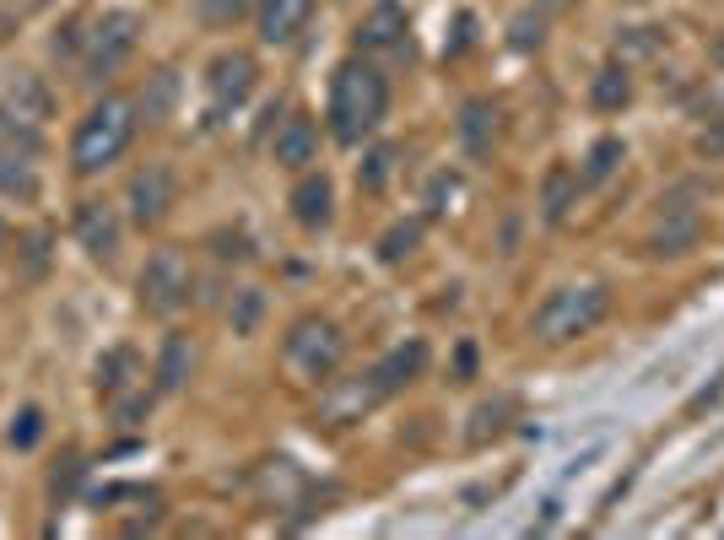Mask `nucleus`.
I'll return each instance as SVG.
<instances>
[{
    "mask_svg": "<svg viewBox=\"0 0 724 540\" xmlns=\"http://www.w3.org/2000/svg\"><path fill=\"white\" fill-rule=\"evenodd\" d=\"M308 11H314V0H266L260 5V38L266 44H292L308 27Z\"/></svg>",
    "mask_w": 724,
    "mask_h": 540,
    "instance_id": "obj_12",
    "label": "nucleus"
},
{
    "mask_svg": "<svg viewBox=\"0 0 724 540\" xmlns=\"http://www.w3.org/2000/svg\"><path fill=\"white\" fill-rule=\"evenodd\" d=\"M698 184H682L671 200H665V217L660 228L649 233V255H687L698 244Z\"/></svg>",
    "mask_w": 724,
    "mask_h": 540,
    "instance_id": "obj_7",
    "label": "nucleus"
},
{
    "mask_svg": "<svg viewBox=\"0 0 724 540\" xmlns=\"http://www.w3.org/2000/svg\"><path fill=\"white\" fill-rule=\"evenodd\" d=\"M330 200H335L330 179H324V173H308V179L292 189V217H297L303 228H324V222H330Z\"/></svg>",
    "mask_w": 724,
    "mask_h": 540,
    "instance_id": "obj_13",
    "label": "nucleus"
},
{
    "mask_svg": "<svg viewBox=\"0 0 724 540\" xmlns=\"http://www.w3.org/2000/svg\"><path fill=\"white\" fill-rule=\"evenodd\" d=\"M417 244H422V228H417V222H395V228L379 238V255H384L390 266H401V260L417 255Z\"/></svg>",
    "mask_w": 724,
    "mask_h": 540,
    "instance_id": "obj_20",
    "label": "nucleus"
},
{
    "mask_svg": "<svg viewBox=\"0 0 724 540\" xmlns=\"http://www.w3.org/2000/svg\"><path fill=\"white\" fill-rule=\"evenodd\" d=\"M314 151H319V131H314L308 120H287V125L277 131V162H282V168H308Z\"/></svg>",
    "mask_w": 724,
    "mask_h": 540,
    "instance_id": "obj_16",
    "label": "nucleus"
},
{
    "mask_svg": "<svg viewBox=\"0 0 724 540\" xmlns=\"http://www.w3.org/2000/svg\"><path fill=\"white\" fill-rule=\"evenodd\" d=\"M168 206H173V173H168V162H146L131 179V217L146 228V222H162Z\"/></svg>",
    "mask_w": 724,
    "mask_h": 540,
    "instance_id": "obj_9",
    "label": "nucleus"
},
{
    "mask_svg": "<svg viewBox=\"0 0 724 540\" xmlns=\"http://www.w3.org/2000/svg\"><path fill=\"white\" fill-rule=\"evenodd\" d=\"M574 206H579V173H574V168H552L547 184H541V211H547V222H552V228L568 222Z\"/></svg>",
    "mask_w": 724,
    "mask_h": 540,
    "instance_id": "obj_14",
    "label": "nucleus"
},
{
    "mask_svg": "<svg viewBox=\"0 0 724 540\" xmlns=\"http://www.w3.org/2000/svg\"><path fill=\"white\" fill-rule=\"evenodd\" d=\"M341 352H346V341H341V330L330 324V319H297L287 335V363L303 373V379H324L335 363H341Z\"/></svg>",
    "mask_w": 724,
    "mask_h": 540,
    "instance_id": "obj_4",
    "label": "nucleus"
},
{
    "mask_svg": "<svg viewBox=\"0 0 724 540\" xmlns=\"http://www.w3.org/2000/svg\"><path fill=\"white\" fill-rule=\"evenodd\" d=\"M5 109H11L16 120L38 125V120H49V93H44L33 76H16V82L5 87Z\"/></svg>",
    "mask_w": 724,
    "mask_h": 540,
    "instance_id": "obj_17",
    "label": "nucleus"
},
{
    "mask_svg": "<svg viewBox=\"0 0 724 540\" xmlns=\"http://www.w3.org/2000/svg\"><path fill=\"white\" fill-rule=\"evenodd\" d=\"M38 432H44V410H38V405H22L16 421H11V443H16V449H33Z\"/></svg>",
    "mask_w": 724,
    "mask_h": 540,
    "instance_id": "obj_27",
    "label": "nucleus"
},
{
    "mask_svg": "<svg viewBox=\"0 0 724 540\" xmlns=\"http://www.w3.org/2000/svg\"><path fill=\"white\" fill-rule=\"evenodd\" d=\"M390 390L368 373V379H341L324 401H319V421H330V427H346V421H363L373 405L384 401Z\"/></svg>",
    "mask_w": 724,
    "mask_h": 540,
    "instance_id": "obj_8",
    "label": "nucleus"
},
{
    "mask_svg": "<svg viewBox=\"0 0 724 540\" xmlns=\"http://www.w3.org/2000/svg\"><path fill=\"white\" fill-rule=\"evenodd\" d=\"M698 146H703V151H724V131H720V135H703Z\"/></svg>",
    "mask_w": 724,
    "mask_h": 540,
    "instance_id": "obj_30",
    "label": "nucleus"
},
{
    "mask_svg": "<svg viewBox=\"0 0 724 540\" xmlns=\"http://www.w3.org/2000/svg\"><path fill=\"white\" fill-rule=\"evenodd\" d=\"M406 33V16L395 11V5H379L368 22H363V44H395Z\"/></svg>",
    "mask_w": 724,
    "mask_h": 540,
    "instance_id": "obj_23",
    "label": "nucleus"
},
{
    "mask_svg": "<svg viewBox=\"0 0 724 540\" xmlns=\"http://www.w3.org/2000/svg\"><path fill=\"white\" fill-rule=\"evenodd\" d=\"M136 11H103L87 33V76H109L120 71V60L136 49Z\"/></svg>",
    "mask_w": 724,
    "mask_h": 540,
    "instance_id": "obj_5",
    "label": "nucleus"
},
{
    "mask_svg": "<svg viewBox=\"0 0 724 540\" xmlns=\"http://www.w3.org/2000/svg\"><path fill=\"white\" fill-rule=\"evenodd\" d=\"M508 416H514V401L476 405V416H470V443H487V438H498V432L508 427Z\"/></svg>",
    "mask_w": 724,
    "mask_h": 540,
    "instance_id": "obj_22",
    "label": "nucleus"
},
{
    "mask_svg": "<svg viewBox=\"0 0 724 540\" xmlns=\"http://www.w3.org/2000/svg\"><path fill=\"white\" fill-rule=\"evenodd\" d=\"M0 189H16V195L33 189V179H27V168H22L16 157H0Z\"/></svg>",
    "mask_w": 724,
    "mask_h": 540,
    "instance_id": "obj_28",
    "label": "nucleus"
},
{
    "mask_svg": "<svg viewBox=\"0 0 724 540\" xmlns=\"http://www.w3.org/2000/svg\"><path fill=\"white\" fill-rule=\"evenodd\" d=\"M131 135H136V109H131L125 98H103V103L76 125L71 162H76L82 173H98V168H109V162L131 146Z\"/></svg>",
    "mask_w": 724,
    "mask_h": 540,
    "instance_id": "obj_3",
    "label": "nucleus"
},
{
    "mask_svg": "<svg viewBox=\"0 0 724 540\" xmlns=\"http://www.w3.org/2000/svg\"><path fill=\"white\" fill-rule=\"evenodd\" d=\"M76 238H82L87 255L109 260V255L120 249V222H114V211H109L103 200H87V206L76 211Z\"/></svg>",
    "mask_w": 724,
    "mask_h": 540,
    "instance_id": "obj_11",
    "label": "nucleus"
},
{
    "mask_svg": "<svg viewBox=\"0 0 724 540\" xmlns=\"http://www.w3.org/2000/svg\"><path fill=\"white\" fill-rule=\"evenodd\" d=\"M492 131H498V109L492 103H465V120H459V135L470 151H487L492 146Z\"/></svg>",
    "mask_w": 724,
    "mask_h": 540,
    "instance_id": "obj_19",
    "label": "nucleus"
},
{
    "mask_svg": "<svg viewBox=\"0 0 724 540\" xmlns=\"http://www.w3.org/2000/svg\"><path fill=\"white\" fill-rule=\"evenodd\" d=\"M184 297H189V260L179 249H157L142 270V308L173 314Z\"/></svg>",
    "mask_w": 724,
    "mask_h": 540,
    "instance_id": "obj_6",
    "label": "nucleus"
},
{
    "mask_svg": "<svg viewBox=\"0 0 724 540\" xmlns=\"http://www.w3.org/2000/svg\"><path fill=\"white\" fill-rule=\"evenodd\" d=\"M249 87H255V60H249V54H222V60L211 65V103H217V109L244 103Z\"/></svg>",
    "mask_w": 724,
    "mask_h": 540,
    "instance_id": "obj_10",
    "label": "nucleus"
},
{
    "mask_svg": "<svg viewBox=\"0 0 724 540\" xmlns=\"http://www.w3.org/2000/svg\"><path fill=\"white\" fill-rule=\"evenodd\" d=\"M390 162H395V151H390V146H379V151H373V157L363 162L357 184H363L368 195H379V189H384V179H390Z\"/></svg>",
    "mask_w": 724,
    "mask_h": 540,
    "instance_id": "obj_26",
    "label": "nucleus"
},
{
    "mask_svg": "<svg viewBox=\"0 0 724 540\" xmlns=\"http://www.w3.org/2000/svg\"><path fill=\"white\" fill-rule=\"evenodd\" d=\"M616 162H622V140H616V135L594 140V151H589V179H594V184H600V179H611V173H616Z\"/></svg>",
    "mask_w": 724,
    "mask_h": 540,
    "instance_id": "obj_25",
    "label": "nucleus"
},
{
    "mask_svg": "<svg viewBox=\"0 0 724 540\" xmlns=\"http://www.w3.org/2000/svg\"><path fill=\"white\" fill-rule=\"evenodd\" d=\"M714 65H720V71H724V33H720V38H714Z\"/></svg>",
    "mask_w": 724,
    "mask_h": 540,
    "instance_id": "obj_31",
    "label": "nucleus"
},
{
    "mask_svg": "<svg viewBox=\"0 0 724 540\" xmlns=\"http://www.w3.org/2000/svg\"><path fill=\"white\" fill-rule=\"evenodd\" d=\"M449 195H454V179H438V184H433V195H428V211H433V217H438V211H449V206H443Z\"/></svg>",
    "mask_w": 724,
    "mask_h": 540,
    "instance_id": "obj_29",
    "label": "nucleus"
},
{
    "mask_svg": "<svg viewBox=\"0 0 724 540\" xmlns=\"http://www.w3.org/2000/svg\"><path fill=\"white\" fill-rule=\"evenodd\" d=\"M189 363H195L189 341H184V335H168V346H162V363H157V384H162V390H179V384L189 379Z\"/></svg>",
    "mask_w": 724,
    "mask_h": 540,
    "instance_id": "obj_18",
    "label": "nucleus"
},
{
    "mask_svg": "<svg viewBox=\"0 0 724 540\" xmlns=\"http://www.w3.org/2000/svg\"><path fill=\"white\" fill-rule=\"evenodd\" d=\"M384 109H390L384 76L373 65H363V60H346L335 71V82H330V131H335V140L357 146L363 135L384 120Z\"/></svg>",
    "mask_w": 724,
    "mask_h": 540,
    "instance_id": "obj_1",
    "label": "nucleus"
},
{
    "mask_svg": "<svg viewBox=\"0 0 724 540\" xmlns=\"http://www.w3.org/2000/svg\"><path fill=\"white\" fill-rule=\"evenodd\" d=\"M260 314H266V292H260V286H244V292H233V308H228V319H233V330H238V335H255Z\"/></svg>",
    "mask_w": 724,
    "mask_h": 540,
    "instance_id": "obj_21",
    "label": "nucleus"
},
{
    "mask_svg": "<svg viewBox=\"0 0 724 540\" xmlns=\"http://www.w3.org/2000/svg\"><path fill=\"white\" fill-rule=\"evenodd\" d=\"M605 314H611V286H605V281L557 286V292L541 303V314H536V341H547V346L579 341V335H589Z\"/></svg>",
    "mask_w": 724,
    "mask_h": 540,
    "instance_id": "obj_2",
    "label": "nucleus"
},
{
    "mask_svg": "<svg viewBox=\"0 0 724 540\" xmlns=\"http://www.w3.org/2000/svg\"><path fill=\"white\" fill-rule=\"evenodd\" d=\"M422 363H428V346H422V341H406V346H395V352L373 368V379H379L384 390H401V384H412V379L422 373Z\"/></svg>",
    "mask_w": 724,
    "mask_h": 540,
    "instance_id": "obj_15",
    "label": "nucleus"
},
{
    "mask_svg": "<svg viewBox=\"0 0 724 540\" xmlns=\"http://www.w3.org/2000/svg\"><path fill=\"white\" fill-rule=\"evenodd\" d=\"M627 98H633L627 71H616V65H611V71H600V76H594V109H622Z\"/></svg>",
    "mask_w": 724,
    "mask_h": 540,
    "instance_id": "obj_24",
    "label": "nucleus"
}]
</instances>
